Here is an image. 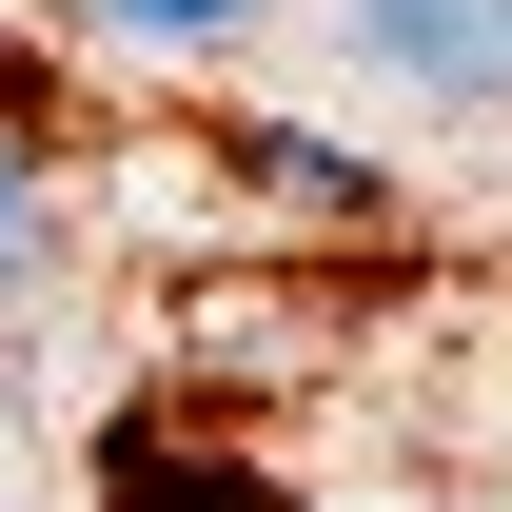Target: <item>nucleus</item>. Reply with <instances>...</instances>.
<instances>
[{"label":"nucleus","mask_w":512,"mask_h":512,"mask_svg":"<svg viewBox=\"0 0 512 512\" xmlns=\"http://www.w3.org/2000/svg\"><path fill=\"white\" fill-rule=\"evenodd\" d=\"M335 40L394 60L414 99H512V0H335Z\"/></svg>","instance_id":"nucleus-2"},{"label":"nucleus","mask_w":512,"mask_h":512,"mask_svg":"<svg viewBox=\"0 0 512 512\" xmlns=\"http://www.w3.org/2000/svg\"><path fill=\"white\" fill-rule=\"evenodd\" d=\"M237 158H256L276 197H316V217H375V158H335V138H296V119H256Z\"/></svg>","instance_id":"nucleus-3"},{"label":"nucleus","mask_w":512,"mask_h":512,"mask_svg":"<svg viewBox=\"0 0 512 512\" xmlns=\"http://www.w3.org/2000/svg\"><path fill=\"white\" fill-rule=\"evenodd\" d=\"M99 20H138V40H237L256 0H99Z\"/></svg>","instance_id":"nucleus-4"},{"label":"nucleus","mask_w":512,"mask_h":512,"mask_svg":"<svg viewBox=\"0 0 512 512\" xmlns=\"http://www.w3.org/2000/svg\"><path fill=\"white\" fill-rule=\"evenodd\" d=\"M99 512H296V493H276L237 434H197L178 394H138L119 434H99Z\"/></svg>","instance_id":"nucleus-1"},{"label":"nucleus","mask_w":512,"mask_h":512,"mask_svg":"<svg viewBox=\"0 0 512 512\" xmlns=\"http://www.w3.org/2000/svg\"><path fill=\"white\" fill-rule=\"evenodd\" d=\"M0 296H20V197H0Z\"/></svg>","instance_id":"nucleus-5"}]
</instances>
